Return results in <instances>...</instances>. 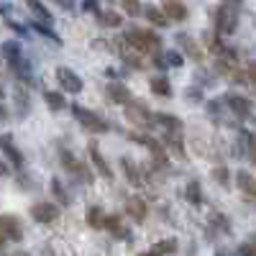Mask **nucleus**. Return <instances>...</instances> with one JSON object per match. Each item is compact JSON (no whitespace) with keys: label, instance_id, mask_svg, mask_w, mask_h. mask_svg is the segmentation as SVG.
<instances>
[{"label":"nucleus","instance_id":"obj_1","mask_svg":"<svg viewBox=\"0 0 256 256\" xmlns=\"http://www.w3.org/2000/svg\"><path fill=\"white\" fill-rule=\"evenodd\" d=\"M123 41L136 54H159L162 49V36L152 28H128L123 34Z\"/></svg>","mask_w":256,"mask_h":256},{"label":"nucleus","instance_id":"obj_2","mask_svg":"<svg viewBox=\"0 0 256 256\" xmlns=\"http://www.w3.org/2000/svg\"><path fill=\"white\" fill-rule=\"evenodd\" d=\"M70 110H72V116L77 118V123L84 126L90 134H108V131H110V123L105 120L100 113L88 110V108H82V105H72Z\"/></svg>","mask_w":256,"mask_h":256},{"label":"nucleus","instance_id":"obj_3","mask_svg":"<svg viewBox=\"0 0 256 256\" xmlns=\"http://www.w3.org/2000/svg\"><path fill=\"white\" fill-rule=\"evenodd\" d=\"M62 166L67 169V172L72 174V177H77L80 182H88V184H92L95 182V172H92V166L84 162V159H77L72 152H64L62 148Z\"/></svg>","mask_w":256,"mask_h":256},{"label":"nucleus","instance_id":"obj_4","mask_svg":"<svg viewBox=\"0 0 256 256\" xmlns=\"http://www.w3.org/2000/svg\"><path fill=\"white\" fill-rule=\"evenodd\" d=\"M24 241V223L13 212L0 216V246L3 244H20Z\"/></svg>","mask_w":256,"mask_h":256},{"label":"nucleus","instance_id":"obj_5","mask_svg":"<svg viewBox=\"0 0 256 256\" xmlns=\"http://www.w3.org/2000/svg\"><path fill=\"white\" fill-rule=\"evenodd\" d=\"M212 20H216V28H218L220 36H230L233 31H236V26H238V13H236V8H233L230 3H226V6H220L216 10Z\"/></svg>","mask_w":256,"mask_h":256},{"label":"nucleus","instance_id":"obj_6","mask_svg":"<svg viewBox=\"0 0 256 256\" xmlns=\"http://www.w3.org/2000/svg\"><path fill=\"white\" fill-rule=\"evenodd\" d=\"M59 216H62V208L52 200H41V202L31 205V220H36L41 226H49V223L59 220Z\"/></svg>","mask_w":256,"mask_h":256},{"label":"nucleus","instance_id":"obj_7","mask_svg":"<svg viewBox=\"0 0 256 256\" xmlns=\"http://www.w3.org/2000/svg\"><path fill=\"white\" fill-rule=\"evenodd\" d=\"M54 74H56V82H59L62 92H67V95H80V92H82L84 82H82V77H80L74 70H70V67H56Z\"/></svg>","mask_w":256,"mask_h":256},{"label":"nucleus","instance_id":"obj_8","mask_svg":"<svg viewBox=\"0 0 256 256\" xmlns=\"http://www.w3.org/2000/svg\"><path fill=\"white\" fill-rule=\"evenodd\" d=\"M126 118L131 123H136V126H141V128H148L154 123V113L148 110L144 102H136V100H131L126 105Z\"/></svg>","mask_w":256,"mask_h":256},{"label":"nucleus","instance_id":"obj_9","mask_svg":"<svg viewBox=\"0 0 256 256\" xmlns=\"http://www.w3.org/2000/svg\"><path fill=\"white\" fill-rule=\"evenodd\" d=\"M126 212H128V218L136 220V223H144L146 216H148V205L141 195H131L126 200Z\"/></svg>","mask_w":256,"mask_h":256},{"label":"nucleus","instance_id":"obj_10","mask_svg":"<svg viewBox=\"0 0 256 256\" xmlns=\"http://www.w3.org/2000/svg\"><path fill=\"white\" fill-rule=\"evenodd\" d=\"M88 154H90V164H92V169H95V172H98L100 177H105V180H113V169H110L108 159H105V156L100 154L98 144H90Z\"/></svg>","mask_w":256,"mask_h":256},{"label":"nucleus","instance_id":"obj_11","mask_svg":"<svg viewBox=\"0 0 256 256\" xmlns=\"http://www.w3.org/2000/svg\"><path fill=\"white\" fill-rule=\"evenodd\" d=\"M0 148H3V154H6L8 164H13L16 169H20V166L26 164L24 154H20V148L13 144V136H0Z\"/></svg>","mask_w":256,"mask_h":256},{"label":"nucleus","instance_id":"obj_12","mask_svg":"<svg viewBox=\"0 0 256 256\" xmlns=\"http://www.w3.org/2000/svg\"><path fill=\"white\" fill-rule=\"evenodd\" d=\"M226 105L233 110V116H238V118H248V116H251V100L244 98V95L228 92V95H226Z\"/></svg>","mask_w":256,"mask_h":256},{"label":"nucleus","instance_id":"obj_13","mask_svg":"<svg viewBox=\"0 0 256 256\" xmlns=\"http://www.w3.org/2000/svg\"><path fill=\"white\" fill-rule=\"evenodd\" d=\"M105 95H108V100L116 102V105H128V102L134 100L131 90H128L123 82H110L108 88H105Z\"/></svg>","mask_w":256,"mask_h":256},{"label":"nucleus","instance_id":"obj_14","mask_svg":"<svg viewBox=\"0 0 256 256\" xmlns=\"http://www.w3.org/2000/svg\"><path fill=\"white\" fill-rule=\"evenodd\" d=\"M162 10L169 20H187V16H190V10H187V6L182 3V0H164Z\"/></svg>","mask_w":256,"mask_h":256},{"label":"nucleus","instance_id":"obj_15","mask_svg":"<svg viewBox=\"0 0 256 256\" xmlns=\"http://www.w3.org/2000/svg\"><path fill=\"white\" fill-rule=\"evenodd\" d=\"M154 123H159L162 128H166L169 136L182 134V120H180L177 116H172V113H156V116H154Z\"/></svg>","mask_w":256,"mask_h":256},{"label":"nucleus","instance_id":"obj_16","mask_svg":"<svg viewBox=\"0 0 256 256\" xmlns=\"http://www.w3.org/2000/svg\"><path fill=\"white\" fill-rule=\"evenodd\" d=\"M148 90L156 98H172V84H169V77H164V74H154L148 80Z\"/></svg>","mask_w":256,"mask_h":256},{"label":"nucleus","instance_id":"obj_17","mask_svg":"<svg viewBox=\"0 0 256 256\" xmlns=\"http://www.w3.org/2000/svg\"><path fill=\"white\" fill-rule=\"evenodd\" d=\"M8 67L13 70V74L18 77V80H24V82H34V67H31V62L26 59V56H20V59H16L13 64H8Z\"/></svg>","mask_w":256,"mask_h":256},{"label":"nucleus","instance_id":"obj_18","mask_svg":"<svg viewBox=\"0 0 256 256\" xmlns=\"http://www.w3.org/2000/svg\"><path fill=\"white\" fill-rule=\"evenodd\" d=\"M0 56H3L8 64H13L16 59L24 56V49H20V44H18L16 38H8V41H3V44H0Z\"/></svg>","mask_w":256,"mask_h":256},{"label":"nucleus","instance_id":"obj_19","mask_svg":"<svg viewBox=\"0 0 256 256\" xmlns=\"http://www.w3.org/2000/svg\"><path fill=\"white\" fill-rule=\"evenodd\" d=\"M95 16H98V24L102 28H120L123 26V16L116 10H98Z\"/></svg>","mask_w":256,"mask_h":256},{"label":"nucleus","instance_id":"obj_20","mask_svg":"<svg viewBox=\"0 0 256 256\" xmlns=\"http://www.w3.org/2000/svg\"><path fill=\"white\" fill-rule=\"evenodd\" d=\"M141 13L148 18V24H154L156 28L169 26V18H166V16H164V10H162V8H156V6H144V8H141Z\"/></svg>","mask_w":256,"mask_h":256},{"label":"nucleus","instance_id":"obj_21","mask_svg":"<svg viewBox=\"0 0 256 256\" xmlns=\"http://www.w3.org/2000/svg\"><path fill=\"white\" fill-rule=\"evenodd\" d=\"M102 228H108V230L113 233V236H118V238H131V230H126V228H123L120 216H105Z\"/></svg>","mask_w":256,"mask_h":256},{"label":"nucleus","instance_id":"obj_22","mask_svg":"<svg viewBox=\"0 0 256 256\" xmlns=\"http://www.w3.org/2000/svg\"><path fill=\"white\" fill-rule=\"evenodd\" d=\"M44 102L49 105V110H54V113L67 108V98H64L62 92H56V90H46L44 92Z\"/></svg>","mask_w":256,"mask_h":256},{"label":"nucleus","instance_id":"obj_23","mask_svg":"<svg viewBox=\"0 0 256 256\" xmlns=\"http://www.w3.org/2000/svg\"><path fill=\"white\" fill-rule=\"evenodd\" d=\"M120 169H123V174H126V180L131 182V184H141V172H138V166L128 159V156H123L120 159Z\"/></svg>","mask_w":256,"mask_h":256},{"label":"nucleus","instance_id":"obj_24","mask_svg":"<svg viewBox=\"0 0 256 256\" xmlns=\"http://www.w3.org/2000/svg\"><path fill=\"white\" fill-rule=\"evenodd\" d=\"M52 195H54V200H56L59 205H70V202H72L67 187L62 184V180H59V177H54V180H52Z\"/></svg>","mask_w":256,"mask_h":256},{"label":"nucleus","instance_id":"obj_25","mask_svg":"<svg viewBox=\"0 0 256 256\" xmlns=\"http://www.w3.org/2000/svg\"><path fill=\"white\" fill-rule=\"evenodd\" d=\"M16 105H18L16 116H20V118L31 110V100H28V92H26L24 88H16Z\"/></svg>","mask_w":256,"mask_h":256},{"label":"nucleus","instance_id":"obj_26","mask_svg":"<svg viewBox=\"0 0 256 256\" xmlns=\"http://www.w3.org/2000/svg\"><path fill=\"white\" fill-rule=\"evenodd\" d=\"M184 198H187V202H190V205H202V187H200V182H198V180H192V182L187 184Z\"/></svg>","mask_w":256,"mask_h":256},{"label":"nucleus","instance_id":"obj_27","mask_svg":"<svg viewBox=\"0 0 256 256\" xmlns=\"http://www.w3.org/2000/svg\"><path fill=\"white\" fill-rule=\"evenodd\" d=\"M84 220H88L90 228L100 230V228H102V220H105V212H102L98 205H92V208H88V212H84Z\"/></svg>","mask_w":256,"mask_h":256},{"label":"nucleus","instance_id":"obj_28","mask_svg":"<svg viewBox=\"0 0 256 256\" xmlns=\"http://www.w3.org/2000/svg\"><path fill=\"white\" fill-rule=\"evenodd\" d=\"M26 6L34 10V16H36L38 20H46V24H52V20H54V16L49 13V8L41 3V0H26Z\"/></svg>","mask_w":256,"mask_h":256},{"label":"nucleus","instance_id":"obj_29","mask_svg":"<svg viewBox=\"0 0 256 256\" xmlns=\"http://www.w3.org/2000/svg\"><path fill=\"white\" fill-rule=\"evenodd\" d=\"M177 41H180V44H182V49H184V52H187L192 59H198V62L202 59V52L198 49V44H195V41H192L187 34H177Z\"/></svg>","mask_w":256,"mask_h":256},{"label":"nucleus","instance_id":"obj_30","mask_svg":"<svg viewBox=\"0 0 256 256\" xmlns=\"http://www.w3.org/2000/svg\"><path fill=\"white\" fill-rule=\"evenodd\" d=\"M236 184L246 192V195H256V180H254L248 172H238V174H236Z\"/></svg>","mask_w":256,"mask_h":256},{"label":"nucleus","instance_id":"obj_31","mask_svg":"<svg viewBox=\"0 0 256 256\" xmlns=\"http://www.w3.org/2000/svg\"><path fill=\"white\" fill-rule=\"evenodd\" d=\"M34 31H36V34H41L44 38H49V41H54V44H62V36H59V34H56L52 26L41 24V20H38V24H34Z\"/></svg>","mask_w":256,"mask_h":256},{"label":"nucleus","instance_id":"obj_32","mask_svg":"<svg viewBox=\"0 0 256 256\" xmlns=\"http://www.w3.org/2000/svg\"><path fill=\"white\" fill-rule=\"evenodd\" d=\"M152 251H156L159 256H172V254H177V238H164V241H159Z\"/></svg>","mask_w":256,"mask_h":256},{"label":"nucleus","instance_id":"obj_33","mask_svg":"<svg viewBox=\"0 0 256 256\" xmlns=\"http://www.w3.org/2000/svg\"><path fill=\"white\" fill-rule=\"evenodd\" d=\"M120 8H123V13L126 16H131V18H136V16H141V0H120Z\"/></svg>","mask_w":256,"mask_h":256},{"label":"nucleus","instance_id":"obj_34","mask_svg":"<svg viewBox=\"0 0 256 256\" xmlns=\"http://www.w3.org/2000/svg\"><path fill=\"white\" fill-rule=\"evenodd\" d=\"M212 180H216L220 187H230V172H228V166H216V169H212Z\"/></svg>","mask_w":256,"mask_h":256},{"label":"nucleus","instance_id":"obj_35","mask_svg":"<svg viewBox=\"0 0 256 256\" xmlns=\"http://www.w3.org/2000/svg\"><path fill=\"white\" fill-rule=\"evenodd\" d=\"M164 56V62H166V67H182L184 64V56L180 54V52H166V54H162Z\"/></svg>","mask_w":256,"mask_h":256},{"label":"nucleus","instance_id":"obj_36","mask_svg":"<svg viewBox=\"0 0 256 256\" xmlns=\"http://www.w3.org/2000/svg\"><path fill=\"white\" fill-rule=\"evenodd\" d=\"M212 226L220 228L223 233H230V223H228V218H226V216H220V212H218V216H212Z\"/></svg>","mask_w":256,"mask_h":256},{"label":"nucleus","instance_id":"obj_37","mask_svg":"<svg viewBox=\"0 0 256 256\" xmlns=\"http://www.w3.org/2000/svg\"><path fill=\"white\" fill-rule=\"evenodd\" d=\"M184 98H187V102H200L202 100V92L198 88H187L184 90Z\"/></svg>","mask_w":256,"mask_h":256},{"label":"nucleus","instance_id":"obj_38","mask_svg":"<svg viewBox=\"0 0 256 256\" xmlns=\"http://www.w3.org/2000/svg\"><path fill=\"white\" fill-rule=\"evenodd\" d=\"M82 10L84 13H98V0H82Z\"/></svg>","mask_w":256,"mask_h":256},{"label":"nucleus","instance_id":"obj_39","mask_svg":"<svg viewBox=\"0 0 256 256\" xmlns=\"http://www.w3.org/2000/svg\"><path fill=\"white\" fill-rule=\"evenodd\" d=\"M52 3H54V6H59L62 10H74V6H77L74 0H52Z\"/></svg>","mask_w":256,"mask_h":256},{"label":"nucleus","instance_id":"obj_40","mask_svg":"<svg viewBox=\"0 0 256 256\" xmlns=\"http://www.w3.org/2000/svg\"><path fill=\"white\" fill-rule=\"evenodd\" d=\"M8 118H10V110L6 108V102H3V100H0V123H6Z\"/></svg>","mask_w":256,"mask_h":256},{"label":"nucleus","instance_id":"obj_41","mask_svg":"<svg viewBox=\"0 0 256 256\" xmlns=\"http://www.w3.org/2000/svg\"><path fill=\"white\" fill-rule=\"evenodd\" d=\"M246 74H248V82H254V84H256V62H251V64H248Z\"/></svg>","mask_w":256,"mask_h":256},{"label":"nucleus","instance_id":"obj_42","mask_svg":"<svg viewBox=\"0 0 256 256\" xmlns=\"http://www.w3.org/2000/svg\"><path fill=\"white\" fill-rule=\"evenodd\" d=\"M3 174H8V164L0 162V177H3Z\"/></svg>","mask_w":256,"mask_h":256},{"label":"nucleus","instance_id":"obj_43","mask_svg":"<svg viewBox=\"0 0 256 256\" xmlns=\"http://www.w3.org/2000/svg\"><path fill=\"white\" fill-rule=\"evenodd\" d=\"M138 256H159L156 251H144V254H138Z\"/></svg>","mask_w":256,"mask_h":256},{"label":"nucleus","instance_id":"obj_44","mask_svg":"<svg viewBox=\"0 0 256 256\" xmlns=\"http://www.w3.org/2000/svg\"><path fill=\"white\" fill-rule=\"evenodd\" d=\"M216 256H236V254H228V251H218Z\"/></svg>","mask_w":256,"mask_h":256},{"label":"nucleus","instance_id":"obj_45","mask_svg":"<svg viewBox=\"0 0 256 256\" xmlns=\"http://www.w3.org/2000/svg\"><path fill=\"white\" fill-rule=\"evenodd\" d=\"M6 10H8V6H3V3H0V13H3V16H6Z\"/></svg>","mask_w":256,"mask_h":256},{"label":"nucleus","instance_id":"obj_46","mask_svg":"<svg viewBox=\"0 0 256 256\" xmlns=\"http://www.w3.org/2000/svg\"><path fill=\"white\" fill-rule=\"evenodd\" d=\"M233 3H238V0H233Z\"/></svg>","mask_w":256,"mask_h":256}]
</instances>
